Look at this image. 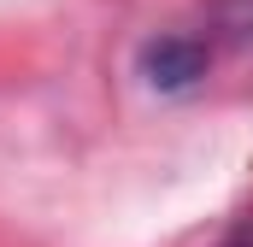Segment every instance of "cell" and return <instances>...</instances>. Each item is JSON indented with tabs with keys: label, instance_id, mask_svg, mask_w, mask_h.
Returning a JSON list of instances; mask_svg holds the SVG:
<instances>
[{
	"label": "cell",
	"instance_id": "obj_1",
	"mask_svg": "<svg viewBox=\"0 0 253 247\" xmlns=\"http://www.w3.org/2000/svg\"><path fill=\"white\" fill-rule=\"evenodd\" d=\"M141 77L159 88V94H183L206 77V47L194 36H159L141 47Z\"/></svg>",
	"mask_w": 253,
	"mask_h": 247
},
{
	"label": "cell",
	"instance_id": "obj_2",
	"mask_svg": "<svg viewBox=\"0 0 253 247\" xmlns=\"http://www.w3.org/2000/svg\"><path fill=\"white\" fill-rule=\"evenodd\" d=\"M218 247H253V212H248V218H242V224H236V230H230Z\"/></svg>",
	"mask_w": 253,
	"mask_h": 247
}]
</instances>
